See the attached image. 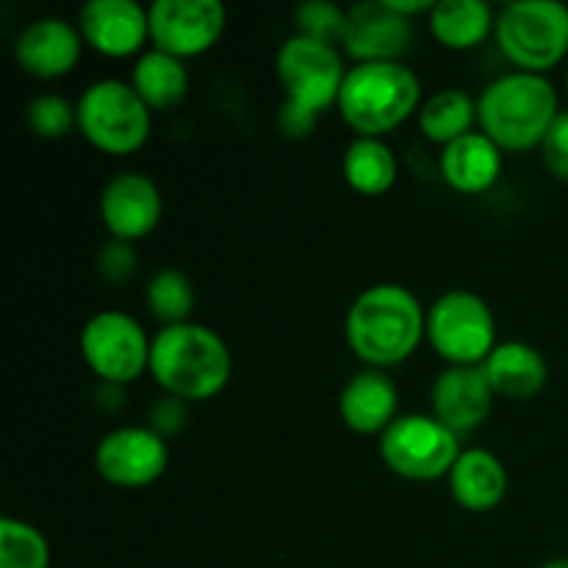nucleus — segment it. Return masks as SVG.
I'll list each match as a JSON object with an SVG mask.
<instances>
[{"label":"nucleus","mask_w":568,"mask_h":568,"mask_svg":"<svg viewBox=\"0 0 568 568\" xmlns=\"http://www.w3.org/2000/svg\"><path fill=\"white\" fill-rule=\"evenodd\" d=\"M425 327L427 311H422L410 288L377 283L353 300L344 320V338L369 369H388L416 353Z\"/></svg>","instance_id":"1"},{"label":"nucleus","mask_w":568,"mask_h":568,"mask_svg":"<svg viewBox=\"0 0 568 568\" xmlns=\"http://www.w3.org/2000/svg\"><path fill=\"white\" fill-rule=\"evenodd\" d=\"M233 358L220 333L197 322L161 327L150 349V375L166 397L205 403L231 383Z\"/></svg>","instance_id":"2"},{"label":"nucleus","mask_w":568,"mask_h":568,"mask_svg":"<svg viewBox=\"0 0 568 568\" xmlns=\"http://www.w3.org/2000/svg\"><path fill=\"white\" fill-rule=\"evenodd\" d=\"M275 72L283 94H286L281 114H277L281 131L294 139L308 136L316 120L333 103H338V92L347 78L342 53L336 50V44L292 37L277 50Z\"/></svg>","instance_id":"3"},{"label":"nucleus","mask_w":568,"mask_h":568,"mask_svg":"<svg viewBox=\"0 0 568 568\" xmlns=\"http://www.w3.org/2000/svg\"><path fill=\"white\" fill-rule=\"evenodd\" d=\"M558 114L555 87L532 72H508L477 98V125L499 150L510 153L541 148Z\"/></svg>","instance_id":"4"},{"label":"nucleus","mask_w":568,"mask_h":568,"mask_svg":"<svg viewBox=\"0 0 568 568\" xmlns=\"http://www.w3.org/2000/svg\"><path fill=\"white\" fill-rule=\"evenodd\" d=\"M422 100V83L403 61L355 64L338 92V114L358 136L381 139L403 125Z\"/></svg>","instance_id":"5"},{"label":"nucleus","mask_w":568,"mask_h":568,"mask_svg":"<svg viewBox=\"0 0 568 568\" xmlns=\"http://www.w3.org/2000/svg\"><path fill=\"white\" fill-rule=\"evenodd\" d=\"M494 37L516 70L544 75L568 55V6L558 0L505 6L497 14Z\"/></svg>","instance_id":"6"},{"label":"nucleus","mask_w":568,"mask_h":568,"mask_svg":"<svg viewBox=\"0 0 568 568\" xmlns=\"http://www.w3.org/2000/svg\"><path fill=\"white\" fill-rule=\"evenodd\" d=\"M78 131L92 148L109 155H131L144 148L153 125V111L136 89L116 78L92 83L78 100Z\"/></svg>","instance_id":"7"},{"label":"nucleus","mask_w":568,"mask_h":568,"mask_svg":"<svg viewBox=\"0 0 568 568\" xmlns=\"http://www.w3.org/2000/svg\"><path fill=\"white\" fill-rule=\"evenodd\" d=\"M425 336L449 366H483L497 347V322L480 294L455 288L427 308Z\"/></svg>","instance_id":"8"},{"label":"nucleus","mask_w":568,"mask_h":568,"mask_svg":"<svg viewBox=\"0 0 568 568\" xmlns=\"http://www.w3.org/2000/svg\"><path fill=\"white\" fill-rule=\"evenodd\" d=\"M458 438L433 414H403L381 436V458L405 480L433 483L449 477L464 453Z\"/></svg>","instance_id":"9"},{"label":"nucleus","mask_w":568,"mask_h":568,"mask_svg":"<svg viewBox=\"0 0 568 568\" xmlns=\"http://www.w3.org/2000/svg\"><path fill=\"white\" fill-rule=\"evenodd\" d=\"M153 342L125 311H100L83 325L81 355L105 386H128L150 372Z\"/></svg>","instance_id":"10"},{"label":"nucleus","mask_w":568,"mask_h":568,"mask_svg":"<svg viewBox=\"0 0 568 568\" xmlns=\"http://www.w3.org/2000/svg\"><path fill=\"white\" fill-rule=\"evenodd\" d=\"M148 17L153 48L181 61L209 53L227 26L220 0H155Z\"/></svg>","instance_id":"11"},{"label":"nucleus","mask_w":568,"mask_h":568,"mask_svg":"<svg viewBox=\"0 0 568 568\" xmlns=\"http://www.w3.org/2000/svg\"><path fill=\"white\" fill-rule=\"evenodd\" d=\"M100 477L116 488H144L159 480L170 466L166 438L153 427H116L94 453Z\"/></svg>","instance_id":"12"},{"label":"nucleus","mask_w":568,"mask_h":568,"mask_svg":"<svg viewBox=\"0 0 568 568\" xmlns=\"http://www.w3.org/2000/svg\"><path fill=\"white\" fill-rule=\"evenodd\" d=\"M414 20L397 14L386 0H366L347 9L342 44L358 64L399 61L414 48Z\"/></svg>","instance_id":"13"},{"label":"nucleus","mask_w":568,"mask_h":568,"mask_svg":"<svg viewBox=\"0 0 568 568\" xmlns=\"http://www.w3.org/2000/svg\"><path fill=\"white\" fill-rule=\"evenodd\" d=\"M164 214L161 189L142 172H120L111 178L100 194V220L111 239L139 242L159 227Z\"/></svg>","instance_id":"14"},{"label":"nucleus","mask_w":568,"mask_h":568,"mask_svg":"<svg viewBox=\"0 0 568 568\" xmlns=\"http://www.w3.org/2000/svg\"><path fill=\"white\" fill-rule=\"evenodd\" d=\"M83 42L109 59H128L150 39V17L133 0H89L81 9Z\"/></svg>","instance_id":"15"},{"label":"nucleus","mask_w":568,"mask_h":568,"mask_svg":"<svg viewBox=\"0 0 568 568\" xmlns=\"http://www.w3.org/2000/svg\"><path fill=\"white\" fill-rule=\"evenodd\" d=\"M430 405L444 427L455 436H466L491 416L494 392L480 366H449L433 383Z\"/></svg>","instance_id":"16"},{"label":"nucleus","mask_w":568,"mask_h":568,"mask_svg":"<svg viewBox=\"0 0 568 568\" xmlns=\"http://www.w3.org/2000/svg\"><path fill=\"white\" fill-rule=\"evenodd\" d=\"M81 31H75L70 22L61 17H42L22 28L14 42V55L28 75L53 81L75 70L81 61Z\"/></svg>","instance_id":"17"},{"label":"nucleus","mask_w":568,"mask_h":568,"mask_svg":"<svg viewBox=\"0 0 568 568\" xmlns=\"http://www.w3.org/2000/svg\"><path fill=\"white\" fill-rule=\"evenodd\" d=\"M399 388L383 369H364L349 377L338 399L344 425L358 436H377L397 422Z\"/></svg>","instance_id":"18"},{"label":"nucleus","mask_w":568,"mask_h":568,"mask_svg":"<svg viewBox=\"0 0 568 568\" xmlns=\"http://www.w3.org/2000/svg\"><path fill=\"white\" fill-rule=\"evenodd\" d=\"M480 369L491 386L494 397L516 399V403L538 397L549 377L547 358L532 344L525 342L497 344L494 353L483 361Z\"/></svg>","instance_id":"19"},{"label":"nucleus","mask_w":568,"mask_h":568,"mask_svg":"<svg viewBox=\"0 0 568 568\" xmlns=\"http://www.w3.org/2000/svg\"><path fill=\"white\" fill-rule=\"evenodd\" d=\"M508 486V469L488 449H464L449 471V491L455 503L471 514H488L503 505Z\"/></svg>","instance_id":"20"},{"label":"nucleus","mask_w":568,"mask_h":568,"mask_svg":"<svg viewBox=\"0 0 568 568\" xmlns=\"http://www.w3.org/2000/svg\"><path fill=\"white\" fill-rule=\"evenodd\" d=\"M444 181L460 194H483L503 175V150L486 133H466L442 153Z\"/></svg>","instance_id":"21"},{"label":"nucleus","mask_w":568,"mask_h":568,"mask_svg":"<svg viewBox=\"0 0 568 568\" xmlns=\"http://www.w3.org/2000/svg\"><path fill=\"white\" fill-rule=\"evenodd\" d=\"M433 39L447 50H475L497 28L491 6L483 0H438L427 14Z\"/></svg>","instance_id":"22"},{"label":"nucleus","mask_w":568,"mask_h":568,"mask_svg":"<svg viewBox=\"0 0 568 568\" xmlns=\"http://www.w3.org/2000/svg\"><path fill=\"white\" fill-rule=\"evenodd\" d=\"M131 87L150 111H172L189 92V72L181 59L161 50H148L133 64Z\"/></svg>","instance_id":"23"},{"label":"nucleus","mask_w":568,"mask_h":568,"mask_svg":"<svg viewBox=\"0 0 568 568\" xmlns=\"http://www.w3.org/2000/svg\"><path fill=\"white\" fill-rule=\"evenodd\" d=\"M344 181L364 197H381L397 183V159L383 139L355 136L344 150Z\"/></svg>","instance_id":"24"},{"label":"nucleus","mask_w":568,"mask_h":568,"mask_svg":"<svg viewBox=\"0 0 568 568\" xmlns=\"http://www.w3.org/2000/svg\"><path fill=\"white\" fill-rule=\"evenodd\" d=\"M477 122V100L460 89H444L427 98L419 111V128L430 142L447 144L458 142L460 136L471 133Z\"/></svg>","instance_id":"25"},{"label":"nucleus","mask_w":568,"mask_h":568,"mask_svg":"<svg viewBox=\"0 0 568 568\" xmlns=\"http://www.w3.org/2000/svg\"><path fill=\"white\" fill-rule=\"evenodd\" d=\"M144 303L153 320H159L164 327L183 325L194 314V286L181 270H161L150 277Z\"/></svg>","instance_id":"26"},{"label":"nucleus","mask_w":568,"mask_h":568,"mask_svg":"<svg viewBox=\"0 0 568 568\" xmlns=\"http://www.w3.org/2000/svg\"><path fill=\"white\" fill-rule=\"evenodd\" d=\"M0 568H50V544L33 525L0 521Z\"/></svg>","instance_id":"27"},{"label":"nucleus","mask_w":568,"mask_h":568,"mask_svg":"<svg viewBox=\"0 0 568 568\" xmlns=\"http://www.w3.org/2000/svg\"><path fill=\"white\" fill-rule=\"evenodd\" d=\"M26 122L39 139H64L72 128H78V109L61 94H39L28 103Z\"/></svg>","instance_id":"28"},{"label":"nucleus","mask_w":568,"mask_h":568,"mask_svg":"<svg viewBox=\"0 0 568 568\" xmlns=\"http://www.w3.org/2000/svg\"><path fill=\"white\" fill-rule=\"evenodd\" d=\"M294 28L297 37L316 39V42H342L347 28V11L327 0H308L294 9Z\"/></svg>","instance_id":"29"},{"label":"nucleus","mask_w":568,"mask_h":568,"mask_svg":"<svg viewBox=\"0 0 568 568\" xmlns=\"http://www.w3.org/2000/svg\"><path fill=\"white\" fill-rule=\"evenodd\" d=\"M136 264L139 255L133 250V244L120 242V239H111L98 253V272L111 286H122V283L131 281L133 272H136Z\"/></svg>","instance_id":"30"},{"label":"nucleus","mask_w":568,"mask_h":568,"mask_svg":"<svg viewBox=\"0 0 568 568\" xmlns=\"http://www.w3.org/2000/svg\"><path fill=\"white\" fill-rule=\"evenodd\" d=\"M544 166L552 172L558 181L568 183V111H560L558 120L552 122L549 133L541 142Z\"/></svg>","instance_id":"31"},{"label":"nucleus","mask_w":568,"mask_h":568,"mask_svg":"<svg viewBox=\"0 0 568 568\" xmlns=\"http://www.w3.org/2000/svg\"><path fill=\"white\" fill-rule=\"evenodd\" d=\"M150 422H153L150 427H153L161 438L175 436V433H181L189 422L186 403L178 397H164L161 403L153 405V410H150Z\"/></svg>","instance_id":"32"},{"label":"nucleus","mask_w":568,"mask_h":568,"mask_svg":"<svg viewBox=\"0 0 568 568\" xmlns=\"http://www.w3.org/2000/svg\"><path fill=\"white\" fill-rule=\"evenodd\" d=\"M541 568H568V558H555V560H547Z\"/></svg>","instance_id":"33"},{"label":"nucleus","mask_w":568,"mask_h":568,"mask_svg":"<svg viewBox=\"0 0 568 568\" xmlns=\"http://www.w3.org/2000/svg\"><path fill=\"white\" fill-rule=\"evenodd\" d=\"M566 94H568V75H566Z\"/></svg>","instance_id":"34"}]
</instances>
